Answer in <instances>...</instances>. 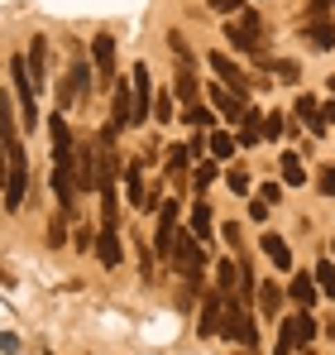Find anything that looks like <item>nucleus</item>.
I'll list each match as a JSON object with an SVG mask.
<instances>
[{
  "label": "nucleus",
  "instance_id": "c03bdc74",
  "mask_svg": "<svg viewBox=\"0 0 335 355\" xmlns=\"http://www.w3.org/2000/svg\"><path fill=\"white\" fill-rule=\"evenodd\" d=\"M91 245H96V236H91V231L82 226V231H77V250H91Z\"/></svg>",
  "mask_w": 335,
  "mask_h": 355
},
{
  "label": "nucleus",
  "instance_id": "20e7f679",
  "mask_svg": "<svg viewBox=\"0 0 335 355\" xmlns=\"http://www.w3.org/2000/svg\"><path fill=\"white\" fill-rule=\"evenodd\" d=\"M48 135H53V168H77V139H72L67 116L48 120Z\"/></svg>",
  "mask_w": 335,
  "mask_h": 355
},
{
  "label": "nucleus",
  "instance_id": "473e14b6",
  "mask_svg": "<svg viewBox=\"0 0 335 355\" xmlns=\"http://www.w3.org/2000/svg\"><path fill=\"white\" fill-rule=\"evenodd\" d=\"M216 178H221V164H201V168H197V192H201V187H211Z\"/></svg>",
  "mask_w": 335,
  "mask_h": 355
},
{
  "label": "nucleus",
  "instance_id": "dca6fc26",
  "mask_svg": "<svg viewBox=\"0 0 335 355\" xmlns=\"http://www.w3.org/2000/svg\"><path fill=\"white\" fill-rule=\"evenodd\" d=\"M316 293H321V284H316L311 274H297V279H292V302H297L302 312H307V307L316 302Z\"/></svg>",
  "mask_w": 335,
  "mask_h": 355
},
{
  "label": "nucleus",
  "instance_id": "7ed1b4c3",
  "mask_svg": "<svg viewBox=\"0 0 335 355\" xmlns=\"http://www.w3.org/2000/svg\"><path fill=\"white\" fill-rule=\"evenodd\" d=\"M10 77H15V92H19V106H24V125L34 130L39 125V106H34V77H29V62L24 58H10Z\"/></svg>",
  "mask_w": 335,
  "mask_h": 355
},
{
  "label": "nucleus",
  "instance_id": "f3484780",
  "mask_svg": "<svg viewBox=\"0 0 335 355\" xmlns=\"http://www.w3.org/2000/svg\"><path fill=\"white\" fill-rule=\"evenodd\" d=\"M259 245H264V254H269L278 269H292V250H287V240H282V236H273V231H269Z\"/></svg>",
  "mask_w": 335,
  "mask_h": 355
},
{
  "label": "nucleus",
  "instance_id": "79ce46f5",
  "mask_svg": "<svg viewBox=\"0 0 335 355\" xmlns=\"http://www.w3.org/2000/svg\"><path fill=\"white\" fill-rule=\"evenodd\" d=\"M273 72H278L282 82H297V62H278V67H273Z\"/></svg>",
  "mask_w": 335,
  "mask_h": 355
},
{
  "label": "nucleus",
  "instance_id": "e433bc0d",
  "mask_svg": "<svg viewBox=\"0 0 335 355\" xmlns=\"http://www.w3.org/2000/svg\"><path fill=\"white\" fill-rule=\"evenodd\" d=\"M278 197H282V187H278V182H264V187H259V202H269V207H273Z\"/></svg>",
  "mask_w": 335,
  "mask_h": 355
},
{
  "label": "nucleus",
  "instance_id": "0eeeda50",
  "mask_svg": "<svg viewBox=\"0 0 335 355\" xmlns=\"http://www.w3.org/2000/svg\"><path fill=\"white\" fill-rule=\"evenodd\" d=\"M221 336H230V341H239V346H254V317L230 297V312H225L221 322Z\"/></svg>",
  "mask_w": 335,
  "mask_h": 355
},
{
  "label": "nucleus",
  "instance_id": "c756f323",
  "mask_svg": "<svg viewBox=\"0 0 335 355\" xmlns=\"http://www.w3.org/2000/svg\"><path fill=\"white\" fill-rule=\"evenodd\" d=\"M316 284H321V293H326V297H335V264H331V259L316 264Z\"/></svg>",
  "mask_w": 335,
  "mask_h": 355
},
{
  "label": "nucleus",
  "instance_id": "de8ad7c7",
  "mask_svg": "<svg viewBox=\"0 0 335 355\" xmlns=\"http://www.w3.org/2000/svg\"><path fill=\"white\" fill-rule=\"evenodd\" d=\"M244 355H254V346H244Z\"/></svg>",
  "mask_w": 335,
  "mask_h": 355
},
{
  "label": "nucleus",
  "instance_id": "2f4dec72",
  "mask_svg": "<svg viewBox=\"0 0 335 355\" xmlns=\"http://www.w3.org/2000/svg\"><path fill=\"white\" fill-rule=\"evenodd\" d=\"M282 130H287V120H282V111H273V116H264V139H278Z\"/></svg>",
  "mask_w": 335,
  "mask_h": 355
},
{
  "label": "nucleus",
  "instance_id": "c85d7f7f",
  "mask_svg": "<svg viewBox=\"0 0 335 355\" xmlns=\"http://www.w3.org/2000/svg\"><path fill=\"white\" fill-rule=\"evenodd\" d=\"M177 96H197V77H192V62H177Z\"/></svg>",
  "mask_w": 335,
  "mask_h": 355
},
{
  "label": "nucleus",
  "instance_id": "f8f14e48",
  "mask_svg": "<svg viewBox=\"0 0 335 355\" xmlns=\"http://www.w3.org/2000/svg\"><path fill=\"white\" fill-rule=\"evenodd\" d=\"M211 101H216V111H221L230 125H235V120H244V96H239V92H230L225 82H216V87H211Z\"/></svg>",
  "mask_w": 335,
  "mask_h": 355
},
{
  "label": "nucleus",
  "instance_id": "6e6552de",
  "mask_svg": "<svg viewBox=\"0 0 335 355\" xmlns=\"http://www.w3.org/2000/svg\"><path fill=\"white\" fill-rule=\"evenodd\" d=\"M172 264L182 269V279H197V274H201V264H206V254H201V240H197V236H177Z\"/></svg>",
  "mask_w": 335,
  "mask_h": 355
},
{
  "label": "nucleus",
  "instance_id": "39448f33",
  "mask_svg": "<svg viewBox=\"0 0 335 355\" xmlns=\"http://www.w3.org/2000/svg\"><path fill=\"white\" fill-rule=\"evenodd\" d=\"M129 92H134V125H144L149 111H154V82H149V67H144V62H134V72H129Z\"/></svg>",
  "mask_w": 335,
  "mask_h": 355
},
{
  "label": "nucleus",
  "instance_id": "b1692460",
  "mask_svg": "<svg viewBox=\"0 0 335 355\" xmlns=\"http://www.w3.org/2000/svg\"><path fill=\"white\" fill-rule=\"evenodd\" d=\"M278 164H282V182H287V187H302V182H307V168H302L297 154H282Z\"/></svg>",
  "mask_w": 335,
  "mask_h": 355
},
{
  "label": "nucleus",
  "instance_id": "58836bf2",
  "mask_svg": "<svg viewBox=\"0 0 335 355\" xmlns=\"http://www.w3.org/2000/svg\"><path fill=\"white\" fill-rule=\"evenodd\" d=\"M249 216H254V221H269V202L254 197V202H249Z\"/></svg>",
  "mask_w": 335,
  "mask_h": 355
},
{
  "label": "nucleus",
  "instance_id": "a878e982",
  "mask_svg": "<svg viewBox=\"0 0 335 355\" xmlns=\"http://www.w3.org/2000/svg\"><path fill=\"white\" fill-rule=\"evenodd\" d=\"M192 236L211 240V207H206V202H197V211H192Z\"/></svg>",
  "mask_w": 335,
  "mask_h": 355
},
{
  "label": "nucleus",
  "instance_id": "aec40b11",
  "mask_svg": "<svg viewBox=\"0 0 335 355\" xmlns=\"http://www.w3.org/2000/svg\"><path fill=\"white\" fill-rule=\"evenodd\" d=\"M307 39H311V49H335V24L331 19H321V24H307Z\"/></svg>",
  "mask_w": 335,
  "mask_h": 355
},
{
  "label": "nucleus",
  "instance_id": "09e8293b",
  "mask_svg": "<svg viewBox=\"0 0 335 355\" xmlns=\"http://www.w3.org/2000/svg\"><path fill=\"white\" fill-rule=\"evenodd\" d=\"M326 87H331V92H335V77H331V82H326Z\"/></svg>",
  "mask_w": 335,
  "mask_h": 355
},
{
  "label": "nucleus",
  "instance_id": "a18cd8bd",
  "mask_svg": "<svg viewBox=\"0 0 335 355\" xmlns=\"http://www.w3.org/2000/svg\"><path fill=\"white\" fill-rule=\"evenodd\" d=\"M321 120H326V125H335V101H331V106H321Z\"/></svg>",
  "mask_w": 335,
  "mask_h": 355
},
{
  "label": "nucleus",
  "instance_id": "8fccbe9b",
  "mask_svg": "<svg viewBox=\"0 0 335 355\" xmlns=\"http://www.w3.org/2000/svg\"><path fill=\"white\" fill-rule=\"evenodd\" d=\"M331 250H335V245H331Z\"/></svg>",
  "mask_w": 335,
  "mask_h": 355
},
{
  "label": "nucleus",
  "instance_id": "f03ea898",
  "mask_svg": "<svg viewBox=\"0 0 335 355\" xmlns=\"http://www.w3.org/2000/svg\"><path fill=\"white\" fill-rule=\"evenodd\" d=\"M225 39L239 49V53H264V44H259V10H239L230 24H225Z\"/></svg>",
  "mask_w": 335,
  "mask_h": 355
},
{
  "label": "nucleus",
  "instance_id": "7c9ffc66",
  "mask_svg": "<svg viewBox=\"0 0 335 355\" xmlns=\"http://www.w3.org/2000/svg\"><path fill=\"white\" fill-rule=\"evenodd\" d=\"M187 159H192V149H187V144L168 149V173H182V168H187Z\"/></svg>",
  "mask_w": 335,
  "mask_h": 355
},
{
  "label": "nucleus",
  "instance_id": "412c9836",
  "mask_svg": "<svg viewBox=\"0 0 335 355\" xmlns=\"http://www.w3.org/2000/svg\"><path fill=\"white\" fill-rule=\"evenodd\" d=\"M235 144H239V139H235V135H230V130H216V135H211V139H206V149H211V159H216V164H221V159H230V154H235Z\"/></svg>",
  "mask_w": 335,
  "mask_h": 355
},
{
  "label": "nucleus",
  "instance_id": "f257e3e1",
  "mask_svg": "<svg viewBox=\"0 0 335 355\" xmlns=\"http://www.w3.org/2000/svg\"><path fill=\"white\" fill-rule=\"evenodd\" d=\"M24 178H29V159L19 149V139H0V182H5V211L24 207Z\"/></svg>",
  "mask_w": 335,
  "mask_h": 355
},
{
  "label": "nucleus",
  "instance_id": "9b49d317",
  "mask_svg": "<svg viewBox=\"0 0 335 355\" xmlns=\"http://www.w3.org/2000/svg\"><path fill=\"white\" fill-rule=\"evenodd\" d=\"M125 192H129V202H134L139 211H149V207H154V197L144 192V159H134V164L125 168Z\"/></svg>",
  "mask_w": 335,
  "mask_h": 355
},
{
  "label": "nucleus",
  "instance_id": "ddd939ff",
  "mask_svg": "<svg viewBox=\"0 0 335 355\" xmlns=\"http://www.w3.org/2000/svg\"><path fill=\"white\" fill-rule=\"evenodd\" d=\"M211 67H216V77H221L225 87H235V92L244 96V87H249V82H244V72H239V62H235V58H225V53H211Z\"/></svg>",
  "mask_w": 335,
  "mask_h": 355
},
{
  "label": "nucleus",
  "instance_id": "a19ab883",
  "mask_svg": "<svg viewBox=\"0 0 335 355\" xmlns=\"http://www.w3.org/2000/svg\"><path fill=\"white\" fill-rule=\"evenodd\" d=\"M321 192H326V197H335V164L321 173Z\"/></svg>",
  "mask_w": 335,
  "mask_h": 355
},
{
  "label": "nucleus",
  "instance_id": "5701e85b",
  "mask_svg": "<svg viewBox=\"0 0 335 355\" xmlns=\"http://www.w3.org/2000/svg\"><path fill=\"white\" fill-rule=\"evenodd\" d=\"M259 139H264V116L244 111V120H239V144H259Z\"/></svg>",
  "mask_w": 335,
  "mask_h": 355
},
{
  "label": "nucleus",
  "instance_id": "2eb2a0df",
  "mask_svg": "<svg viewBox=\"0 0 335 355\" xmlns=\"http://www.w3.org/2000/svg\"><path fill=\"white\" fill-rule=\"evenodd\" d=\"M29 77H34V87H44V67H48V39H44V34H39V39H34V44H29Z\"/></svg>",
  "mask_w": 335,
  "mask_h": 355
},
{
  "label": "nucleus",
  "instance_id": "cd10ccee",
  "mask_svg": "<svg viewBox=\"0 0 335 355\" xmlns=\"http://www.w3.org/2000/svg\"><path fill=\"white\" fill-rule=\"evenodd\" d=\"M259 307H264V317H278V307H282L278 284H264V288H259Z\"/></svg>",
  "mask_w": 335,
  "mask_h": 355
},
{
  "label": "nucleus",
  "instance_id": "4be33fe9",
  "mask_svg": "<svg viewBox=\"0 0 335 355\" xmlns=\"http://www.w3.org/2000/svg\"><path fill=\"white\" fill-rule=\"evenodd\" d=\"M67 82H72V87H77V92H82V96H87V92H91V62L82 58V53H77V58H72V72H67Z\"/></svg>",
  "mask_w": 335,
  "mask_h": 355
},
{
  "label": "nucleus",
  "instance_id": "4468645a",
  "mask_svg": "<svg viewBox=\"0 0 335 355\" xmlns=\"http://www.w3.org/2000/svg\"><path fill=\"white\" fill-rule=\"evenodd\" d=\"M96 254H101V264H106V269H120V259H125L120 231H101V236H96Z\"/></svg>",
  "mask_w": 335,
  "mask_h": 355
},
{
  "label": "nucleus",
  "instance_id": "ea45409f",
  "mask_svg": "<svg viewBox=\"0 0 335 355\" xmlns=\"http://www.w3.org/2000/svg\"><path fill=\"white\" fill-rule=\"evenodd\" d=\"M0 351H5V355H15V351H19V336H10V331H0Z\"/></svg>",
  "mask_w": 335,
  "mask_h": 355
},
{
  "label": "nucleus",
  "instance_id": "1a4fd4ad",
  "mask_svg": "<svg viewBox=\"0 0 335 355\" xmlns=\"http://www.w3.org/2000/svg\"><path fill=\"white\" fill-rule=\"evenodd\" d=\"M91 58H96V72H101V87H115L120 72H115V39H111V34H96Z\"/></svg>",
  "mask_w": 335,
  "mask_h": 355
},
{
  "label": "nucleus",
  "instance_id": "f704fd0d",
  "mask_svg": "<svg viewBox=\"0 0 335 355\" xmlns=\"http://www.w3.org/2000/svg\"><path fill=\"white\" fill-rule=\"evenodd\" d=\"M48 245H67V226H62V216H53V221H48Z\"/></svg>",
  "mask_w": 335,
  "mask_h": 355
},
{
  "label": "nucleus",
  "instance_id": "6ab92c4d",
  "mask_svg": "<svg viewBox=\"0 0 335 355\" xmlns=\"http://www.w3.org/2000/svg\"><path fill=\"white\" fill-rule=\"evenodd\" d=\"M239 279H244V269H235V259H221L216 264V293H235Z\"/></svg>",
  "mask_w": 335,
  "mask_h": 355
},
{
  "label": "nucleus",
  "instance_id": "49530a36",
  "mask_svg": "<svg viewBox=\"0 0 335 355\" xmlns=\"http://www.w3.org/2000/svg\"><path fill=\"white\" fill-rule=\"evenodd\" d=\"M0 284H5V288H10V284H15V279H10V274H5V269H0Z\"/></svg>",
  "mask_w": 335,
  "mask_h": 355
},
{
  "label": "nucleus",
  "instance_id": "423d86ee",
  "mask_svg": "<svg viewBox=\"0 0 335 355\" xmlns=\"http://www.w3.org/2000/svg\"><path fill=\"white\" fill-rule=\"evenodd\" d=\"M177 202H163L159 207V231H154V245H159V254L163 259H172V250H177Z\"/></svg>",
  "mask_w": 335,
  "mask_h": 355
},
{
  "label": "nucleus",
  "instance_id": "4c0bfd02",
  "mask_svg": "<svg viewBox=\"0 0 335 355\" xmlns=\"http://www.w3.org/2000/svg\"><path fill=\"white\" fill-rule=\"evenodd\" d=\"M206 5H211V10H221V15H239V10H244L239 0H206Z\"/></svg>",
  "mask_w": 335,
  "mask_h": 355
},
{
  "label": "nucleus",
  "instance_id": "72a5a7b5",
  "mask_svg": "<svg viewBox=\"0 0 335 355\" xmlns=\"http://www.w3.org/2000/svg\"><path fill=\"white\" fill-rule=\"evenodd\" d=\"M326 15H331V0H311L307 5V24H321Z\"/></svg>",
  "mask_w": 335,
  "mask_h": 355
},
{
  "label": "nucleus",
  "instance_id": "c9c22d12",
  "mask_svg": "<svg viewBox=\"0 0 335 355\" xmlns=\"http://www.w3.org/2000/svg\"><path fill=\"white\" fill-rule=\"evenodd\" d=\"M225 182H230V192H249V173H244V168H230Z\"/></svg>",
  "mask_w": 335,
  "mask_h": 355
},
{
  "label": "nucleus",
  "instance_id": "9d476101",
  "mask_svg": "<svg viewBox=\"0 0 335 355\" xmlns=\"http://www.w3.org/2000/svg\"><path fill=\"white\" fill-rule=\"evenodd\" d=\"M225 312H230V293H211L206 307H201V317H197V331H201V336H216L221 322H225Z\"/></svg>",
  "mask_w": 335,
  "mask_h": 355
},
{
  "label": "nucleus",
  "instance_id": "a211bd4d",
  "mask_svg": "<svg viewBox=\"0 0 335 355\" xmlns=\"http://www.w3.org/2000/svg\"><path fill=\"white\" fill-rule=\"evenodd\" d=\"M77 187H96V149H77Z\"/></svg>",
  "mask_w": 335,
  "mask_h": 355
},
{
  "label": "nucleus",
  "instance_id": "bb28decb",
  "mask_svg": "<svg viewBox=\"0 0 335 355\" xmlns=\"http://www.w3.org/2000/svg\"><path fill=\"white\" fill-rule=\"evenodd\" d=\"M297 120H307V125H311V135H321V106H316L311 96H302V101H297Z\"/></svg>",
  "mask_w": 335,
  "mask_h": 355
},
{
  "label": "nucleus",
  "instance_id": "393cba45",
  "mask_svg": "<svg viewBox=\"0 0 335 355\" xmlns=\"http://www.w3.org/2000/svg\"><path fill=\"white\" fill-rule=\"evenodd\" d=\"M187 125H192V130H197V135H201V130H211V125H216V116H211V106H197V101H192V106H187Z\"/></svg>",
  "mask_w": 335,
  "mask_h": 355
},
{
  "label": "nucleus",
  "instance_id": "37998d69",
  "mask_svg": "<svg viewBox=\"0 0 335 355\" xmlns=\"http://www.w3.org/2000/svg\"><path fill=\"white\" fill-rule=\"evenodd\" d=\"M154 111H159V120H168V116H172V96H163V92H159V106H154Z\"/></svg>",
  "mask_w": 335,
  "mask_h": 355
}]
</instances>
